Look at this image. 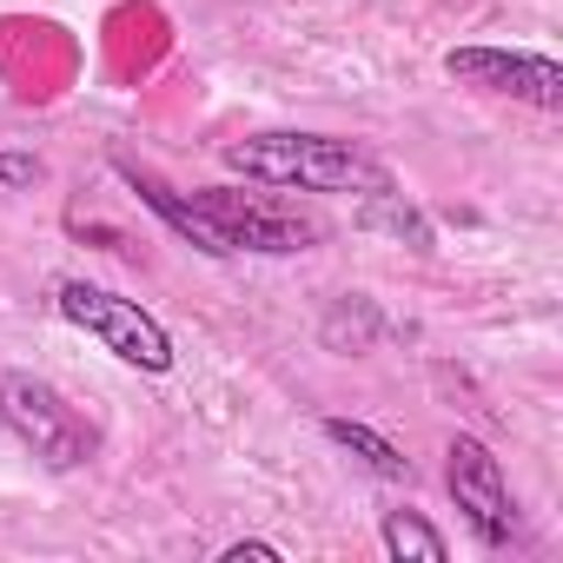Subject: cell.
Wrapping results in <instances>:
<instances>
[{
  "instance_id": "obj_10",
  "label": "cell",
  "mask_w": 563,
  "mask_h": 563,
  "mask_svg": "<svg viewBox=\"0 0 563 563\" xmlns=\"http://www.w3.org/2000/svg\"><path fill=\"white\" fill-rule=\"evenodd\" d=\"M41 159L34 153H0V186H41Z\"/></svg>"
},
{
  "instance_id": "obj_8",
  "label": "cell",
  "mask_w": 563,
  "mask_h": 563,
  "mask_svg": "<svg viewBox=\"0 0 563 563\" xmlns=\"http://www.w3.org/2000/svg\"><path fill=\"white\" fill-rule=\"evenodd\" d=\"M378 537H385V550H391L398 563H444V556H451V550H444V537H438L418 510H385Z\"/></svg>"
},
{
  "instance_id": "obj_2",
  "label": "cell",
  "mask_w": 563,
  "mask_h": 563,
  "mask_svg": "<svg viewBox=\"0 0 563 563\" xmlns=\"http://www.w3.org/2000/svg\"><path fill=\"white\" fill-rule=\"evenodd\" d=\"M0 418L14 424V438L47 464V471H80L87 457H93V424L47 385V378H34V372H8L0 365Z\"/></svg>"
},
{
  "instance_id": "obj_1",
  "label": "cell",
  "mask_w": 563,
  "mask_h": 563,
  "mask_svg": "<svg viewBox=\"0 0 563 563\" xmlns=\"http://www.w3.org/2000/svg\"><path fill=\"white\" fill-rule=\"evenodd\" d=\"M219 159L245 179L265 186H299V192H378L391 186L385 159H372L352 140H325V133H258V140H225Z\"/></svg>"
},
{
  "instance_id": "obj_3",
  "label": "cell",
  "mask_w": 563,
  "mask_h": 563,
  "mask_svg": "<svg viewBox=\"0 0 563 563\" xmlns=\"http://www.w3.org/2000/svg\"><path fill=\"white\" fill-rule=\"evenodd\" d=\"M54 306H60L67 325H80L87 339H100L120 365H133V372H173V339H166V325L140 299H113V292L87 286V278H67V286L54 292Z\"/></svg>"
},
{
  "instance_id": "obj_6",
  "label": "cell",
  "mask_w": 563,
  "mask_h": 563,
  "mask_svg": "<svg viewBox=\"0 0 563 563\" xmlns=\"http://www.w3.org/2000/svg\"><path fill=\"white\" fill-rule=\"evenodd\" d=\"M444 74L484 93H510L530 107H563V67L550 54H510V47H451Z\"/></svg>"
},
{
  "instance_id": "obj_4",
  "label": "cell",
  "mask_w": 563,
  "mask_h": 563,
  "mask_svg": "<svg viewBox=\"0 0 563 563\" xmlns=\"http://www.w3.org/2000/svg\"><path fill=\"white\" fill-rule=\"evenodd\" d=\"M444 457H451V464H444V484H451L457 510L471 517V530H477L484 543H510L517 504H510V484H504V464L490 457V444L471 438V431H457Z\"/></svg>"
},
{
  "instance_id": "obj_9",
  "label": "cell",
  "mask_w": 563,
  "mask_h": 563,
  "mask_svg": "<svg viewBox=\"0 0 563 563\" xmlns=\"http://www.w3.org/2000/svg\"><path fill=\"white\" fill-rule=\"evenodd\" d=\"M345 332H352V352H358V345L378 332V312H372V299H345V306L325 319V345H339Z\"/></svg>"
},
{
  "instance_id": "obj_7",
  "label": "cell",
  "mask_w": 563,
  "mask_h": 563,
  "mask_svg": "<svg viewBox=\"0 0 563 563\" xmlns=\"http://www.w3.org/2000/svg\"><path fill=\"white\" fill-rule=\"evenodd\" d=\"M325 438H332L339 451H352L365 471H378L385 484H411V457H405L391 438H378L372 424H358V418H325Z\"/></svg>"
},
{
  "instance_id": "obj_5",
  "label": "cell",
  "mask_w": 563,
  "mask_h": 563,
  "mask_svg": "<svg viewBox=\"0 0 563 563\" xmlns=\"http://www.w3.org/2000/svg\"><path fill=\"white\" fill-rule=\"evenodd\" d=\"M192 212L206 219V232L219 239V252H306L312 245V225L292 219V212H272V206H252L225 186L212 192H192Z\"/></svg>"
},
{
  "instance_id": "obj_11",
  "label": "cell",
  "mask_w": 563,
  "mask_h": 563,
  "mask_svg": "<svg viewBox=\"0 0 563 563\" xmlns=\"http://www.w3.org/2000/svg\"><path fill=\"white\" fill-rule=\"evenodd\" d=\"M219 563H278V543H232Z\"/></svg>"
}]
</instances>
